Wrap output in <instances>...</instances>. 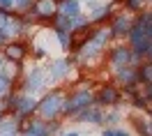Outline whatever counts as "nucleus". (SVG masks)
<instances>
[{
	"label": "nucleus",
	"mask_w": 152,
	"mask_h": 136,
	"mask_svg": "<svg viewBox=\"0 0 152 136\" xmlns=\"http://www.w3.org/2000/svg\"><path fill=\"white\" fill-rule=\"evenodd\" d=\"M127 60H129V53H127V51H115V56H113V62H118V65H122V62H127Z\"/></svg>",
	"instance_id": "2"
},
{
	"label": "nucleus",
	"mask_w": 152,
	"mask_h": 136,
	"mask_svg": "<svg viewBox=\"0 0 152 136\" xmlns=\"http://www.w3.org/2000/svg\"><path fill=\"white\" fill-rule=\"evenodd\" d=\"M58 106H60V97L56 95V97H51V99H46V102H44V106H42V111H44L46 116H48V113L53 116V113L58 111Z\"/></svg>",
	"instance_id": "1"
},
{
	"label": "nucleus",
	"mask_w": 152,
	"mask_h": 136,
	"mask_svg": "<svg viewBox=\"0 0 152 136\" xmlns=\"http://www.w3.org/2000/svg\"><path fill=\"white\" fill-rule=\"evenodd\" d=\"M127 28H129L127 19H120V21H118V30H127Z\"/></svg>",
	"instance_id": "8"
},
{
	"label": "nucleus",
	"mask_w": 152,
	"mask_h": 136,
	"mask_svg": "<svg viewBox=\"0 0 152 136\" xmlns=\"http://www.w3.org/2000/svg\"><path fill=\"white\" fill-rule=\"evenodd\" d=\"M62 10H65V14H76V12H78V7H76L74 0H67L65 5H62Z\"/></svg>",
	"instance_id": "4"
},
{
	"label": "nucleus",
	"mask_w": 152,
	"mask_h": 136,
	"mask_svg": "<svg viewBox=\"0 0 152 136\" xmlns=\"http://www.w3.org/2000/svg\"><path fill=\"white\" fill-rule=\"evenodd\" d=\"M39 12H42V14L53 12V2H51V0H44V2H42V7H39Z\"/></svg>",
	"instance_id": "6"
},
{
	"label": "nucleus",
	"mask_w": 152,
	"mask_h": 136,
	"mask_svg": "<svg viewBox=\"0 0 152 136\" xmlns=\"http://www.w3.org/2000/svg\"><path fill=\"white\" fill-rule=\"evenodd\" d=\"M39 76H42L39 72H35V74H30V88H39V86H42V81H39Z\"/></svg>",
	"instance_id": "5"
},
{
	"label": "nucleus",
	"mask_w": 152,
	"mask_h": 136,
	"mask_svg": "<svg viewBox=\"0 0 152 136\" xmlns=\"http://www.w3.org/2000/svg\"><path fill=\"white\" fill-rule=\"evenodd\" d=\"M0 2H2V5H10V2H12V0H0Z\"/></svg>",
	"instance_id": "10"
},
{
	"label": "nucleus",
	"mask_w": 152,
	"mask_h": 136,
	"mask_svg": "<svg viewBox=\"0 0 152 136\" xmlns=\"http://www.w3.org/2000/svg\"><path fill=\"white\" fill-rule=\"evenodd\" d=\"M10 56H21V49H10Z\"/></svg>",
	"instance_id": "9"
},
{
	"label": "nucleus",
	"mask_w": 152,
	"mask_h": 136,
	"mask_svg": "<svg viewBox=\"0 0 152 136\" xmlns=\"http://www.w3.org/2000/svg\"><path fill=\"white\" fill-rule=\"evenodd\" d=\"M88 99H90V95H76V99H74V102H69V108L81 106V104H86Z\"/></svg>",
	"instance_id": "3"
},
{
	"label": "nucleus",
	"mask_w": 152,
	"mask_h": 136,
	"mask_svg": "<svg viewBox=\"0 0 152 136\" xmlns=\"http://www.w3.org/2000/svg\"><path fill=\"white\" fill-rule=\"evenodd\" d=\"M102 99H104V102H113L115 92H113V90H104V92H102Z\"/></svg>",
	"instance_id": "7"
}]
</instances>
